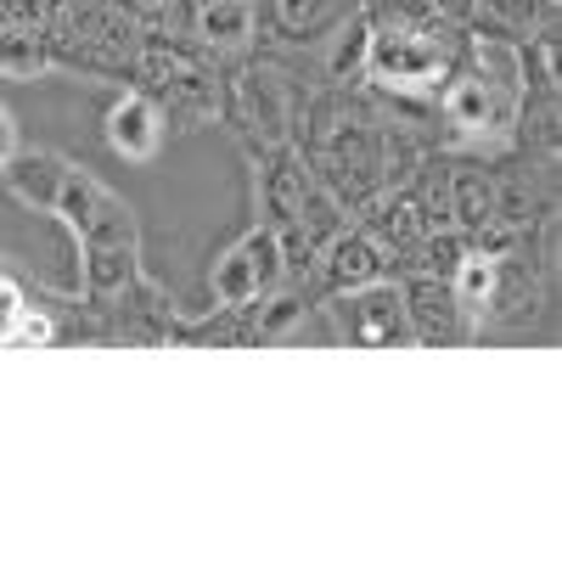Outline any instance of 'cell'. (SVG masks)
I'll return each mask as SVG.
<instances>
[{"label":"cell","instance_id":"obj_11","mask_svg":"<svg viewBox=\"0 0 562 562\" xmlns=\"http://www.w3.org/2000/svg\"><path fill=\"white\" fill-rule=\"evenodd\" d=\"M304 180H310V175H304L299 158L288 153V140H281V147H270V164L259 169V203H265V214H270V231H293Z\"/></svg>","mask_w":562,"mask_h":562},{"label":"cell","instance_id":"obj_19","mask_svg":"<svg viewBox=\"0 0 562 562\" xmlns=\"http://www.w3.org/2000/svg\"><path fill=\"white\" fill-rule=\"evenodd\" d=\"M344 12V0H276V18L288 29V40H321V29H333Z\"/></svg>","mask_w":562,"mask_h":562},{"label":"cell","instance_id":"obj_7","mask_svg":"<svg viewBox=\"0 0 562 562\" xmlns=\"http://www.w3.org/2000/svg\"><path fill=\"white\" fill-rule=\"evenodd\" d=\"M102 140L124 164H153L164 153V108L147 97V90H124L102 119Z\"/></svg>","mask_w":562,"mask_h":562},{"label":"cell","instance_id":"obj_10","mask_svg":"<svg viewBox=\"0 0 562 562\" xmlns=\"http://www.w3.org/2000/svg\"><path fill=\"white\" fill-rule=\"evenodd\" d=\"M237 102H243V119L259 135V147H281V140H288V90H281L276 74L248 68L237 79Z\"/></svg>","mask_w":562,"mask_h":562},{"label":"cell","instance_id":"obj_25","mask_svg":"<svg viewBox=\"0 0 562 562\" xmlns=\"http://www.w3.org/2000/svg\"><path fill=\"white\" fill-rule=\"evenodd\" d=\"M18 153V119H12V108L0 102V169H7V158Z\"/></svg>","mask_w":562,"mask_h":562},{"label":"cell","instance_id":"obj_8","mask_svg":"<svg viewBox=\"0 0 562 562\" xmlns=\"http://www.w3.org/2000/svg\"><path fill=\"white\" fill-rule=\"evenodd\" d=\"M63 175H68V158L52 153V147H18V153L7 158V169H0L7 192H12L23 209H34V214H52V209H57Z\"/></svg>","mask_w":562,"mask_h":562},{"label":"cell","instance_id":"obj_15","mask_svg":"<svg viewBox=\"0 0 562 562\" xmlns=\"http://www.w3.org/2000/svg\"><path fill=\"white\" fill-rule=\"evenodd\" d=\"M192 34H203L214 52H243L254 40V0H203Z\"/></svg>","mask_w":562,"mask_h":562},{"label":"cell","instance_id":"obj_3","mask_svg":"<svg viewBox=\"0 0 562 562\" xmlns=\"http://www.w3.org/2000/svg\"><path fill=\"white\" fill-rule=\"evenodd\" d=\"M281 270H288V259H281V237L270 225H254L248 237H237L214 259L209 299H214V310H248L281 281Z\"/></svg>","mask_w":562,"mask_h":562},{"label":"cell","instance_id":"obj_6","mask_svg":"<svg viewBox=\"0 0 562 562\" xmlns=\"http://www.w3.org/2000/svg\"><path fill=\"white\" fill-rule=\"evenodd\" d=\"M400 299H405V326L416 344H461L473 333V321L456 304L445 276H416L411 288H400Z\"/></svg>","mask_w":562,"mask_h":562},{"label":"cell","instance_id":"obj_22","mask_svg":"<svg viewBox=\"0 0 562 562\" xmlns=\"http://www.w3.org/2000/svg\"><path fill=\"white\" fill-rule=\"evenodd\" d=\"M467 254V231H422V248H416V276H450L456 270V259Z\"/></svg>","mask_w":562,"mask_h":562},{"label":"cell","instance_id":"obj_1","mask_svg":"<svg viewBox=\"0 0 562 562\" xmlns=\"http://www.w3.org/2000/svg\"><path fill=\"white\" fill-rule=\"evenodd\" d=\"M74 248H79V299L97 304V310H113L119 299H130L140 288V220L135 209L97 186L79 231H74Z\"/></svg>","mask_w":562,"mask_h":562},{"label":"cell","instance_id":"obj_20","mask_svg":"<svg viewBox=\"0 0 562 562\" xmlns=\"http://www.w3.org/2000/svg\"><path fill=\"white\" fill-rule=\"evenodd\" d=\"M473 63L490 85H506V90H524V63H518V45L501 40V34H479L473 40Z\"/></svg>","mask_w":562,"mask_h":562},{"label":"cell","instance_id":"obj_2","mask_svg":"<svg viewBox=\"0 0 562 562\" xmlns=\"http://www.w3.org/2000/svg\"><path fill=\"white\" fill-rule=\"evenodd\" d=\"M439 29L422 23H371V45H366V79H378L394 97H428L450 79V40H434Z\"/></svg>","mask_w":562,"mask_h":562},{"label":"cell","instance_id":"obj_18","mask_svg":"<svg viewBox=\"0 0 562 562\" xmlns=\"http://www.w3.org/2000/svg\"><path fill=\"white\" fill-rule=\"evenodd\" d=\"M254 310V304H248ZM304 321V299H293V293H265V304L248 315V338L254 344H276V338H288L293 333V326Z\"/></svg>","mask_w":562,"mask_h":562},{"label":"cell","instance_id":"obj_4","mask_svg":"<svg viewBox=\"0 0 562 562\" xmlns=\"http://www.w3.org/2000/svg\"><path fill=\"white\" fill-rule=\"evenodd\" d=\"M518 108H524V90L490 85L484 74H450L439 97L445 124L467 140H506L512 124H518Z\"/></svg>","mask_w":562,"mask_h":562},{"label":"cell","instance_id":"obj_21","mask_svg":"<svg viewBox=\"0 0 562 562\" xmlns=\"http://www.w3.org/2000/svg\"><path fill=\"white\" fill-rule=\"evenodd\" d=\"M366 45H371V18L355 12V18L338 29L333 52H326V79H355V74L366 68Z\"/></svg>","mask_w":562,"mask_h":562},{"label":"cell","instance_id":"obj_17","mask_svg":"<svg viewBox=\"0 0 562 562\" xmlns=\"http://www.w3.org/2000/svg\"><path fill=\"white\" fill-rule=\"evenodd\" d=\"M366 237H378V243H411L428 231V209H422L416 198H378L366 209Z\"/></svg>","mask_w":562,"mask_h":562},{"label":"cell","instance_id":"obj_26","mask_svg":"<svg viewBox=\"0 0 562 562\" xmlns=\"http://www.w3.org/2000/svg\"><path fill=\"white\" fill-rule=\"evenodd\" d=\"M18 7H23V0H0V23H12V18H18Z\"/></svg>","mask_w":562,"mask_h":562},{"label":"cell","instance_id":"obj_9","mask_svg":"<svg viewBox=\"0 0 562 562\" xmlns=\"http://www.w3.org/2000/svg\"><path fill=\"white\" fill-rule=\"evenodd\" d=\"M389 259H383V243L366 237V231H338L333 243L321 248V276L333 293H349V288H366V281H383Z\"/></svg>","mask_w":562,"mask_h":562},{"label":"cell","instance_id":"obj_23","mask_svg":"<svg viewBox=\"0 0 562 562\" xmlns=\"http://www.w3.org/2000/svg\"><path fill=\"white\" fill-rule=\"evenodd\" d=\"M23 310H29V299H23V281L0 270V349H12V338H18V321H23Z\"/></svg>","mask_w":562,"mask_h":562},{"label":"cell","instance_id":"obj_5","mask_svg":"<svg viewBox=\"0 0 562 562\" xmlns=\"http://www.w3.org/2000/svg\"><path fill=\"white\" fill-rule=\"evenodd\" d=\"M333 321L338 333L360 349H394V344H411V326H405V299L394 281H366V288H349V293H333Z\"/></svg>","mask_w":562,"mask_h":562},{"label":"cell","instance_id":"obj_24","mask_svg":"<svg viewBox=\"0 0 562 562\" xmlns=\"http://www.w3.org/2000/svg\"><path fill=\"white\" fill-rule=\"evenodd\" d=\"M12 344H29V349H45V344H57V321L45 315V310H23V321H18V338Z\"/></svg>","mask_w":562,"mask_h":562},{"label":"cell","instance_id":"obj_12","mask_svg":"<svg viewBox=\"0 0 562 562\" xmlns=\"http://www.w3.org/2000/svg\"><path fill=\"white\" fill-rule=\"evenodd\" d=\"M445 214L456 220V231H484L495 220V180L473 164H456L445 175Z\"/></svg>","mask_w":562,"mask_h":562},{"label":"cell","instance_id":"obj_14","mask_svg":"<svg viewBox=\"0 0 562 562\" xmlns=\"http://www.w3.org/2000/svg\"><path fill=\"white\" fill-rule=\"evenodd\" d=\"M456 304L467 310V321H484L490 315V299H495V281H501V254H484V248H467L456 259V270L445 276Z\"/></svg>","mask_w":562,"mask_h":562},{"label":"cell","instance_id":"obj_13","mask_svg":"<svg viewBox=\"0 0 562 562\" xmlns=\"http://www.w3.org/2000/svg\"><path fill=\"white\" fill-rule=\"evenodd\" d=\"M45 74H57V57L45 45V34L23 23V7H18L12 23H0V79H45Z\"/></svg>","mask_w":562,"mask_h":562},{"label":"cell","instance_id":"obj_16","mask_svg":"<svg viewBox=\"0 0 562 562\" xmlns=\"http://www.w3.org/2000/svg\"><path fill=\"white\" fill-rule=\"evenodd\" d=\"M344 225H349V220H344V203L310 175V180H304V198H299V214H293V231L304 237V248H326Z\"/></svg>","mask_w":562,"mask_h":562}]
</instances>
